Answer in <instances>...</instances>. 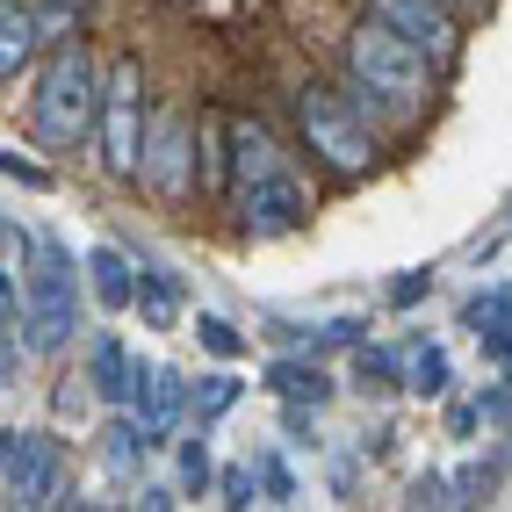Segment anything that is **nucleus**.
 I'll return each instance as SVG.
<instances>
[{"label": "nucleus", "mask_w": 512, "mask_h": 512, "mask_svg": "<svg viewBox=\"0 0 512 512\" xmlns=\"http://www.w3.org/2000/svg\"><path fill=\"white\" fill-rule=\"evenodd\" d=\"M361 339H368V318H325L311 332V354H354Z\"/></svg>", "instance_id": "obj_26"}, {"label": "nucleus", "mask_w": 512, "mask_h": 512, "mask_svg": "<svg viewBox=\"0 0 512 512\" xmlns=\"http://www.w3.org/2000/svg\"><path fill=\"white\" fill-rule=\"evenodd\" d=\"M80 383H87V397L109 404V412H130V404L145 397V383H152V361L130 354L123 332H94L87 354H80Z\"/></svg>", "instance_id": "obj_10"}, {"label": "nucleus", "mask_w": 512, "mask_h": 512, "mask_svg": "<svg viewBox=\"0 0 512 512\" xmlns=\"http://www.w3.org/2000/svg\"><path fill=\"white\" fill-rule=\"evenodd\" d=\"M476 412H484V426H512V375H505V383H491L484 397H476Z\"/></svg>", "instance_id": "obj_31"}, {"label": "nucleus", "mask_w": 512, "mask_h": 512, "mask_svg": "<svg viewBox=\"0 0 512 512\" xmlns=\"http://www.w3.org/2000/svg\"><path fill=\"white\" fill-rule=\"evenodd\" d=\"M404 505H455V484L440 469H426V476H412V491H404Z\"/></svg>", "instance_id": "obj_30"}, {"label": "nucleus", "mask_w": 512, "mask_h": 512, "mask_svg": "<svg viewBox=\"0 0 512 512\" xmlns=\"http://www.w3.org/2000/svg\"><path fill=\"white\" fill-rule=\"evenodd\" d=\"M289 116H296V145L311 152L339 188H354V181H368L375 166H383V123H375L347 87L303 80L289 94Z\"/></svg>", "instance_id": "obj_3"}, {"label": "nucleus", "mask_w": 512, "mask_h": 512, "mask_svg": "<svg viewBox=\"0 0 512 512\" xmlns=\"http://www.w3.org/2000/svg\"><path fill=\"white\" fill-rule=\"evenodd\" d=\"M138 188L166 210H181L195 188V116L188 109H152V138H145V166H138Z\"/></svg>", "instance_id": "obj_6"}, {"label": "nucleus", "mask_w": 512, "mask_h": 512, "mask_svg": "<svg viewBox=\"0 0 512 512\" xmlns=\"http://www.w3.org/2000/svg\"><path fill=\"white\" fill-rule=\"evenodd\" d=\"M138 325H152V332H181L188 325V282H181V267H159V260H145L138 267Z\"/></svg>", "instance_id": "obj_12"}, {"label": "nucleus", "mask_w": 512, "mask_h": 512, "mask_svg": "<svg viewBox=\"0 0 512 512\" xmlns=\"http://www.w3.org/2000/svg\"><path fill=\"white\" fill-rule=\"evenodd\" d=\"M0 174H8V181H22V188H51V166L22 159V152H0Z\"/></svg>", "instance_id": "obj_32"}, {"label": "nucleus", "mask_w": 512, "mask_h": 512, "mask_svg": "<svg viewBox=\"0 0 512 512\" xmlns=\"http://www.w3.org/2000/svg\"><path fill=\"white\" fill-rule=\"evenodd\" d=\"M138 505H145V512H166V505H174V491H166V484H145Z\"/></svg>", "instance_id": "obj_35"}, {"label": "nucleus", "mask_w": 512, "mask_h": 512, "mask_svg": "<svg viewBox=\"0 0 512 512\" xmlns=\"http://www.w3.org/2000/svg\"><path fill=\"white\" fill-rule=\"evenodd\" d=\"M339 80H347V94L361 101L375 123H419L433 109L440 65L419 44H404L390 22L361 15L347 37H339Z\"/></svg>", "instance_id": "obj_1"}, {"label": "nucleus", "mask_w": 512, "mask_h": 512, "mask_svg": "<svg viewBox=\"0 0 512 512\" xmlns=\"http://www.w3.org/2000/svg\"><path fill=\"white\" fill-rule=\"evenodd\" d=\"M282 433L289 448H318V404H282Z\"/></svg>", "instance_id": "obj_29"}, {"label": "nucleus", "mask_w": 512, "mask_h": 512, "mask_svg": "<svg viewBox=\"0 0 512 512\" xmlns=\"http://www.w3.org/2000/svg\"><path fill=\"white\" fill-rule=\"evenodd\" d=\"M174 476H181V491H188V498H210V484H217V462H210V426H202V419L181 433Z\"/></svg>", "instance_id": "obj_18"}, {"label": "nucleus", "mask_w": 512, "mask_h": 512, "mask_svg": "<svg viewBox=\"0 0 512 512\" xmlns=\"http://www.w3.org/2000/svg\"><path fill=\"white\" fill-rule=\"evenodd\" d=\"M87 289L109 318H123L130 303H138V267H130V253L123 246H87Z\"/></svg>", "instance_id": "obj_15"}, {"label": "nucleus", "mask_w": 512, "mask_h": 512, "mask_svg": "<svg viewBox=\"0 0 512 512\" xmlns=\"http://www.w3.org/2000/svg\"><path fill=\"white\" fill-rule=\"evenodd\" d=\"M15 318H22V282L8 275V267H0V339H22Z\"/></svg>", "instance_id": "obj_33"}, {"label": "nucleus", "mask_w": 512, "mask_h": 512, "mask_svg": "<svg viewBox=\"0 0 512 512\" xmlns=\"http://www.w3.org/2000/svg\"><path fill=\"white\" fill-rule=\"evenodd\" d=\"M145 138H152L145 65L138 58H109V80H101V123H94V159H101V174H109L116 188H138Z\"/></svg>", "instance_id": "obj_5"}, {"label": "nucleus", "mask_w": 512, "mask_h": 512, "mask_svg": "<svg viewBox=\"0 0 512 512\" xmlns=\"http://www.w3.org/2000/svg\"><path fill=\"white\" fill-rule=\"evenodd\" d=\"M361 15H375V22H390L404 44H419L440 73L462 58V15L448 8V0H361Z\"/></svg>", "instance_id": "obj_9"}, {"label": "nucleus", "mask_w": 512, "mask_h": 512, "mask_svg": "<svg viewBox=\"0 0 512 512\" xmlns=\"http://www.w3.org/2000/svg\"><path fill=\"white\" fill-rule=\"evenodd\" d=\"M15 448H22V433H8V426H0V476H8V462H15Z\"/></svg>", "instance_id": "obj_36"}, {"label": "nucleus", "mask_w": 512, "mask_h": 512, "mask_svg": "<svg viewBox=\"0 0 512 512\" xmlns=\"http://www.w3.org/2000/svg\"><path fill=\"white\" fill-rule=\"evenodd\" d=\"M195 339H202L210 361H246V347H253V339L238 332L231 318H217V311H195Z\"/></svg>", "instance_id": "obj_22"}, {"label": "nucleus", "mask_w": 512, "mask_h": 512, "mask_svg": "<svg viewBox=\"0 0 512 512\" xmlns=\"http://www.w3.org/2000/svg\"><path fill=\"white\" fill-rule=\"evenodd\" d=\"M210 491H217V505L246 512V505L260 498V469H253V462H231V469H217V484H210Z\"/></svg>", "instance_id": "obj_24"}, {"label": "nucleus", "mask_w": 512, "mask_h": 512, "mask_svg": "<svg viewBox=\"0 0 512 512\" xmlns=\"http://www.w3.org/2000/svg\"><path fill=\"white\" fill-rule=\"evenodd\" d=\"M0 383H8V375H0Z\"/></svg>", "instance_id": "obj_38"}, {"label": "nucleus", "mask_w": 512, "mask_h": 512, "mask_svg": "<svg viewBox=\"0 0 512 512\" xmlns=\"http://www.w3.org/2000/svg\"><path fill=\"white\" fill-rule=\"evenodd\" d=\"M426 296H433V267H404V275L383 282V303H390V311H412V303H426Z\"/></svg>", "instance_id": "obj_27"}, {"label": "nucleus", "mask_w": 512, "mask_h": 512, "mask_svg": "<svg viewBox=\"0 0 512 512\" xmlns=\"http://www.w3.org/2000/svg\"><path fill=\"white\" fill-rule=\"evenodd\" d=\"M491 325H512V282L476 289V296L462 303V332H469V339H476V332H491Z\"/></svg>", "instance_id": "obj_23"}, {"label": "nucleus", "mask_w": 512, "mask_h": 512, "mask_svg": "<svg viewBox=\"0 0 512 512\" xmlns=\"http://www.w3.org/2000/svg\"><path fill=\"white\" fill-rule=\"evenodd\" d=\"M253 469H260V498H267V505H289V498H296V476H289L282 448H260Z\"/></svg>", "instance_id": "obj_25"}, {"label": "nucleus", "mask_w": 512, "mask_h": 512, "mask_svg": "<svg viewBox=\"0 0 512 512\" xmlns=\"http://www.w3.org/2000/svg\"><path fill=\"white\" fill-rule=\"evenodd\" d=\"M448 383H455V361H448V347H412L404 354V390L412 397H448Z\"/></svg>", "instance_id": "obj_19"}, {"label": "nucleus", "mask_w": 512, "mask_h": 512, "mask_svg": "<svg viewBox=\"0 0 512 512\" xmlns=\"http://www.w3.org/2000/svg\"><path fill=\"white\" fill-rule=\"evenodd\" d=\"M231 210H238V231H246L253 246H275V238L311 224V188H303L296 166H275V174L253 181L246 195H231Z\"/></svg>", "instance_id": "obj_8"}, {"label": "nucleus", "mask_w": 512, "mask_h": 512, "mask_svg": "<svg viewBox=\"0 0 512 512\" xmlns=\"http://www.w3.org/2000/svg\"><path fill=\"white\" fill-rule=\"evenodd\" d=\"M448 484H455V505H484V498L498 491V469H491V462H462Z\"/></svg>", "instance_id": "obj_28"}, {"label": "nucleus", "mask_w": 512, "mask_h": 512, "mask_svg": "<svg viewBox=\"0 0 512 512\" xmlns=\"http://www.w3.org/2000/svg\"><path fill=\"white\" fill-rule=\"evenodd\" d=\"M101 80H109V65L94 58L87 37L51 44L44 65H37V94H29V138H37L44 152H80V145H94Z\"/></svg>", "instance_id": "obj_4"}, {"label": "nucleus", "mask_w": 512, "mask_h": 512, "mask_svg": "<svg viewBox=\"0 0 512 512\" xmlns=\"http://www.w3.org/2000/svg\"><path fill=\"white\" fill-rule=\"evenodd\" d=\"M354 390H404V354L361 339V347H354Z\"/></svg>", "instance_id": "obj_20"}, {"label": "nucleus", "mask_w": 512, "mask_h": 512, "mask_svg": "<svg viewBox=\"0 0 512 512\" xmlns=\"http://www.w3.org/2000/svg\"><path fill=\"white\" fill-rule=\"evenodd\" d=\"M275 166H289V152L267 138L260 123H231V195H246L253 181H267Z\"/></svg>", "instance_id": "obj_16"}, {"label": "nucleus", "mask_w": 512, "mask_h": 512, "mask_svg": "<svg viewBox=\"0 0 512 512\" xmlns=\"http://www.w3.org/2000/svg\"><path fill=\"white\" fill-rule=\"evenodd\" d=\"M80 282H87V260L65 246L58 231H29V246H22V354H65L80 339Z\"/></svg>", "instance_id": "obj_2"}, {"label": "nucleus", "mask_w": 512, "mask_h": 512, "mask_svg": "<svg viewBox=\"0 0 512 512\" xmlns=\"http://www.w3.org/2000/svg\"><path fill=\"white\" fill-rule=\"evenodd\" d=\"M246 397V383H238L231 368H210V375H188V419H202V426H217L231 404Z\"/></svg>", "instance_id": "obj_17"}, {"label": "nucleus", "mask_w": 512, "mask_h": 512, "mask_svg": "<svg viewBox=\"0 0 512 512\" xmlns=\"http://www.w3.org/2000/svg\"><path fill=\"white\" fill-rule=\"evenodd\" d=\"M0 491H8V505L37 512V505H80L73 498V455H65L58 433H22V448L8 462V476H0Z\"/></svg>", "instance_id": "obj_7"}, {"label": "nucleus", "mask_w": 512, "mask_h": 512, "mask_svg": "<svg viewBox=\"0 0 512 512\" xmlns=\"http://www.w3.org/2000/svg\"><path fill=\"white\" fill-rule=\"evenodd\" d=\"M87 8H94V0H37L44 51H51V44H73V37H87Z\"/></svg>", "instance_id": "obj_21"}, {"label": "nucleus", "mask_w": 512, "mask_h": 512, "mask_svg": "<svg viewBox=\"0 0 512 512\" xmlns=\"http://www.w3.org/2000/svg\"><path fill=\"white\" fill-rule=\"evenodd\" d=\"M476 426H484V412H476V397L469 404H448V433L462 440V433H476Z\"/></svg>", "instance_id": "obj_34"}, {"label": "nucleus", "mask_w": 512, "mask_h": 512, "mask_svg": "<svg viewBox=\"0 0 512 512\" xmlns=\"http://www.w3.org/2000/svg\"><path fill=\"white\" fill-rule=\"evenodd\" d=\"M448 8H455V15L469 22V15H484V8H491V0H448Z\"/></svg>", "instance_id": "obj_37"}, {"label": "nucleus", "mask_w": 512, "mask_h": 512, "mask_svg": "<svg viewBox=\"0 0 512 512\" xmlns=\"http://www.w3.org/2000/svg\"><path fill=\"white\" fill-rule=\"evenodd\" d=\"M267 390L282 404H332V375H325V354H275L267 361Z\"/></svg>", "instance_id": "obj_14"}, {"label": "nucleus", "mask_w": 512, "mask_h": 512, "mask_svg": "<svg viewBox=\"0 0 512 512\" xmlns=\"http://www.w3.org/2000/svg\"><path fill=\"white\" fill-rule=\"evenodd\" d=\"M44 65V22L37 0H0V87L29 80Z\"/></svg>", "instance_id": "obj_11"}, {"label": "nucleus", "mask_w": 512, "mask_h": 512, "mask_svg": "<svg viewBox=\"0 0 512 512\" xmlns=\"http://www.w3.org/2000/svg\"><path fill=\"white\" fill-rule=\"evenodd\" d=\"M195 188L210 202H231V123L217 109L195 116Z\"/></svg>", "instance_id": "obj_13"}]
</instances>
